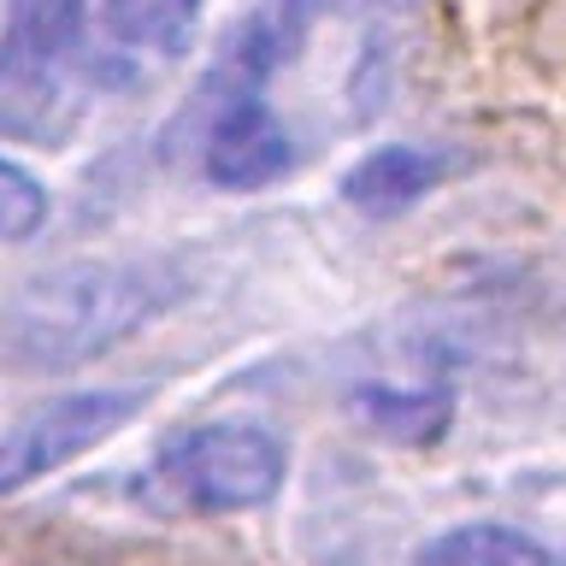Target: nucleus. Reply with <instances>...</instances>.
<instances>
[{
  "instance_id": "nucleus-13",
  "label": "nucleus",
  "mask_w": 566,
  "mask_h": 566,
  "mask_svg": "<svg viewBox=\"0 0 566 566\" xmlns=\"http://www.w3.org/2000/svg\"><path fill=\"white\" fill-rule=\"evenodd\" d=\"M384 7H407V0H384Z\"/></svg>"
},
{
  "instance_id": "nucleus-6",
  "label": "nucleus",
  "mask_w": 566,
  "mask_h": 566,
  "mask_svg": "<svg viewBox=\"0 0 566 566\" xmlns=\"http://www.w3.org/2000/svg\"><path fill=\"white\" fill-rule=\"evenodd\" d=\"M95 71L142 77L148 60H177L201 24V0H88Z\"/></svg>"
},
{
  "instance_id": "nucleus-5",
  "label": "nucleus",
  "mask_w": 566,
  "mask_h": 566,
  "mask_svg": "<svg viewBox=\"0 0 566 566\" xmlns=\"http://www.w3.org/2000/svg\"><path fill=\"white\" fill-rule=\"evenodd\" d=\"M212 118L201 142V171L219 189H265L295 166V142L283 130V118L265 106L260 88H212Z\"/></svg>"
},
{
  "instance_id": "nucleus-9",
  "label": "nucleus",
  "mask_w": 566,
  "mask_h": 566,
  "mask_svg": "<svg viewBox=\"0 0 566 566\" xmlns=\"http://www.w3.org/2000/svg\"><path fill=\"white\" fill-rule=\"evenodd\" d=\"M348 413L371 437L389 442H437L454 419V396L442 384H360L348 396Z\"/></svg>"
},
{
  "instance_id": "nucleus-2",
  "label": "nucleus",
  "mask_w": 566,
  "mask_h": 566,
  "mask_svg": "<svg viewBox=\"0 0 566 566\" xmlns=\"http://www.w3.org/2000/svg\"><path fill=\"white\" fill-rule=\"evenodd\" d=\"M95 71L88 0H7L0 24V136L65 148L83 124V83Z\"/></svg>"
},
{
  "instance_id": "nucleus-10",
  "label": "nucleus",
  "mask_w": 566,
  "mask_h": 566,
  "mask_svg": "<svg viewBox=\"0 0 566 566\" xmlns=\"http://www.w3.org/2000/svg\"><path fill=\"white\" fill-rule=\"evenodd\" d=\"M419 566H560L543 543L507 525H454L419 548Z\"/></svg>"
},
{
  "instance_id": "nucleus-1",
  "label": "nucleus",
  "mask_w": 566,
  "mask_h": 566,
  "mask_svg": "<svg viewBox=\"0 0 566 566\" xmlns=\"http://www.w3.org/2000/svg\"><path fill=\"white\" fill-rule=\"evenodd\" d=\"M184 295L166 260H65L0 307V360L24 371L88 366Z\"/></svg>"
},
{
  "instance_id": "nucleus-3",
  "label": "nucleus",
  "mask_w": 566,
  "mask_h": 566,
  "mask_svg": "<svg viewBox=\"0 0 566 566\" xmlns=\"http://www.w3.org/2000/svg\"><path fill=\"white\" fill-rule=\"evenodd\" d=\"M290 449L260 424H189L154 460V478L177 507L195 513H248L283 490Z\"/></svg>"
},
{
  "instance_id": "nucleus-4",
  "label": "nucleus",
  "mask_w": 566,
  "mask_h": 566,
  "mask_svg": "<svg viewBox=\"0 0 566 566\" xmlns=\"http://www.w3.org/2000/svg\"><path fill=\"white\" fill-rule=\"evenodd\" d=\"M136 407H142L136 389H71V396H53L30 413H18L0 431V495L30 490L35 478L101 449L106 437L136 419Z\"/></svg>"
},
{
  "instance_id": "nucleus-7",
  "label": "nucleus",
  "mask_w": 566,
  "mask_h": 566,
  "mask_svg": "<svg viewBox=\"0 0 566 566\" xmlns=\"http://www.w3.org/2000/svg\"><path fill=\"white\" fill-rule=\"evenodd\" d=\"M336 7V0H265V7L242 24V35H230L224 65L212 71V88H260L272 71L295 60V48L307 42V30Z\"/></svg>"
},
{
  "instance_id": "nucleus-8",
  "label": "nucleus",
  "mask_w": 566,
  "mask_h": 566,
  "mask_svg": "<svg viewBox=\"0 0 566 566\" xmlns=\"http://www.w3.org/2000/svg\"><path fill=\"white\" fill-rule=\"evenodd\" d=\"M442 177H449V154L419 148V142H389V148H371L366 159L348 166L343 201L371 212V219H389V212H407L413 201H424Z\"/></svg>"
},
{
  "instance_id": "nucleus-11",
  "label": "nucleus",
  "mask_w": 566,
  "mask_h": 566,
  "mask_svg": "<svg viewBox=\"0 0 566 566\" xmlns=\"http://www.w3.org/2000/svg\"><path fill=\"white\" fill-rule=\"evenodd\" d=\"M42 224H48V189L18 159H0V242H30Z\"/></svg>"
},
{
  "instance_id": "nucleus-12",
  "label": "nucleus",
  "mask_w": 566,
  "mask_h": 566,
  "mask_svg": "<svg viewBox=\"0 0 566 566\" xmlns=\"http://www.w3.org/2000/svg\"><path fill=\"white\" fill-rule=\"evenodd\" d=\"M42 566H77V560H42Z\"/></svg>"
}]
</instances>
